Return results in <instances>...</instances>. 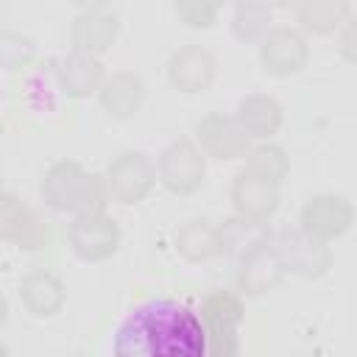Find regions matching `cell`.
Instances as JSON below:
<instances>
[{
  "mask_svg": "<svg viewBox=\"0 0 357 357\" xmlns=\"http://www.w3.org/2000/svg\"><path fill=\"white\" fill-rule=\"evenodd\" d=\"M159 181L173 195H192L206 176V153L192 139H173L156 162Z\"/></svg>",
  "mask_w": 357,
  "mask_h": 357,
  "instance_id": "7",
  "label": "cell"
},
{
  "mask_svg": "<svg viewBox=\"0 0 357 357\" xmlns=\"http://www.w3.org/2000/svg\"><path fill=\"white\" fill-rule=\"evenodd\" d=\"M340 56L349 64H357V14H351L346 20V25L340 28V39H337Z\"/></svg>",
  "mask_w": 357,
  "mask_h": 357,
  "instance_id": "26",
  "label": "cell"
},
{
  "mask_svg": "<svg viewBox=\"0 0 357 357\" xmlns=\"http://www.w3.org/2000/svg\"><path fill=\"white\" fill-rule=\"evenodd\" d=\"M273 248L284 262V271L296 279H324L332 268V248L324 240L310 237L301 229H282L273 234Z\"/></svg>",
  "mask_w": 357,
  "mask_h": 357,
  "instance_id": "6",
  "label": "cell"
},
{
  "mask_svg": "<svg viewBox=\"0 0 357 357\" xmlns=\"http://www.w3.org/2000/svg\"><path fill=\"white\" fill-rule=\"evenodd\" d=\"M351 17V0H298L296 22L307 36H332Z\"/></svg>",
  "mask_w": 357,
  "mask_h": 357,
  "instance_id": "22",
  "label": "cell"
},
{
  "mask_svg": "<svg viewBox=\"0 0 357 357\" xmlns=\"http://www.w3.org/2000/svg\"><path fill=\"white\" fill-rule=\"evenodd\" d=\"M273 28V8L265 0H231V33L234 39L251 45L262 42Z\"/></svg>",
  "mask_w": 357,
  "mask_h": 357,
  "instance_id": "23",
  "label": "cell"
},
{
  "mask_svg": "<svg viewBox=\"0 0 357 357\" xmlns=\"http://www.w3.org/2000/svg\"><path fill=\"white\" fill-rule=\"evenodd\" d=\"M167 81L181 95L206 92L218 78V59L204 45H181L167 56Z\"/></svg>",
  "mask_w": 357,
  "mask_h": 357,
  "instance_id": "11",
  "label": "cell"
},
{
  "mask_svg": "<svg viewBox=\"0 0 357 357\" xmlns=\"http://www.w3.org/2000/svg\"><path fill=\"white\" fill-rule=\"evenodd\" d=\"M173 245L187 262H209L215 257H223L220 229L206 218L184 220L173 234Z\"/></svg>",
  "mask_w": 357,
  "mask_h": 357,
  "instance_id": "21",
  "label": "cell"
},
{
  "mask_svg": "<svg viewBox=\"0 0 357 357\" xmlns=\"http://www.w3.org/2000/svg\"><path fill=\"white\" fill-rule=\"evenodd\" d=\"M106 184L114 204L134 206L151 195L159 181V170L142 151H123L106 165Z\"/></svg>",
  "mask_w": 357,
  "mask_h": 357,
  "instance_id": "5",
  "label": "cell"
},
{
  "mask_svg": "<svg viewBox=\"0 0 357 357\" xmlns=\"http://www.w3.org/2000/svg\"><path fill=\"white\" fill-rule=\"evenodd\" d=\"M98 100H100V109L112 120H128L145 103V81L131 70H117L106 75L98 92Z\"/></svg>",
  "mask_w": 357,
  "mask_h": 357,
  "instance_id": "19",
  "label": "cell"
},
{
  "mask_svg": "<svg viewBox=\"0 0 357 357\" xmlns=\"http://www.w3.org/2000/svg\"><path fill=\"white\" fill-rule=\"evenodd\" d=\"M112 349L142 357H204L209 337L198 312L170 298H153L117 326Z\"/></svg>",
  "mask_w": 357,
  "mask_h": 357,
  "instance_id": "1",
  "label": "cell"
},
{
  "mask_svg": "<svg viewBox=\"0 0 357 357\" xmlns=\"http://www.w3.org/2000/svg\"><path fill=\"white\" fill-rule=\"evenodd\" d=\"M39 198L45 201V206L61 215L98 212L106 209L112 201L106 176L86 170L75 159H59L42 173Z\"/></svg>",
  "mask_w": 357,
  "mask_h": 357,
  "instance_id": "2",
  "label": "cell"
},
{
  "mask_svg": "<svg viewBox=\"0 0 357 357\" xmlns=\"http://www.w3.org/2000/svg\"><path fill=\"white\" fill-rule=\"evenodd\" d=\"M271 8H296L298 0H265Z\"/></svg>",
  "mask_w": 357,
  "mask_h": 357,
  "instance_id": "28",
  "label": "cell"
},
{
  "mask_svg": "<svg viewBox=\"0 0 357 357\" xmlns=\"http://www.w3.org/2000/svg\"><path fill=\"white\" fill-rule=\"evenodd\" d=\"M310 61V42L301 28L273 25L259 42V64L273 78H290Z\"/></svg>",
  "mask_w": 357,
  "mask_h": 357,
  "instance_id": "9",
  "label": "cell"
},
{
  "mask_svg": "<svg viewBox=\"0 0 357 357\" xmlns=\"http://www.w3.org/2000/svg\"><path fill=\"white\" fill-rule=\"evenodd\" d=\"M226 3L229 0H176L173 8H176L178 22H184L192 31H204V28H212L218 22Z\"/></svg>",
  "mask_w": 357,
  "mask_h": 357,
  "instance_id": "25",
  "label": "cell"
},
{
  "mask_svg": "<svg viewBox=\"0 0 357 357\" xmlns=\"http://www.w3.org/2000/svg\"><path fill=\"white\" fill-rule=\"evenodd\" d=\"M220 229V243H223V257L240 262L262 248H268L273 243V231L268 226V220H251L243 215H231L223 223H218Z\"/></svg>",
  "mask_w": 357,
  "mask_h": 357,
  "instance_id": "18",
  "label": "cell"
},
{
  "mask_svg": "<svg viewBox=\"0 0 357 357\" xmlns=\"http://www.w3.org/2000/svg\"><path fill=\"white\" fill-rule=\"evenodd\" d=\"M0 237L20 251H39L47 245L50 229L33 206L6 192L0 201Z\"/></svg>",
  "mask_w": 357,
  "mask_h": 357,
  "instance_id": "12",
  "label": "cell"
},
{
  "mask_svg": "<svg viewBox=\"0 0 357 357\" xmlns=\"http://www.w3.org/2000/svg\"><path fill=\"white\" fill-rule=\"evenodd\" d=\"M234 117L240 120V126L245 128V134L251 137V142H254V139H257V142H265V139H271V137L282 128L284 109H282V103H279L273 95L251 92V95L240 98Z\"/></svg>",
  "mask_w": 357,
  "mask_h": 357,
  "instance_id": "20",
  "label": "cell"
},
{
  "mask_svg": "<svg viewBox=\"0 0 357 357\" xmlns=\"http://www.w3.org/2000/svg\"><path fill=\"white\" fill-rule=\"evenodd\" d=\"M229 198L237 215L251 220H271L279 209V184L240 170L231 181Z\"/></svg>",
  "mask_w": 357,
  "mask_h": 357,
  "instance_id": "16",
  "label": "cell"
},
{
  "mask_svg": "<svg viewBox=\"0 0 357 357\" xmlns=\"http://www.w3.org/2000/svg\"><path fill=\"white\" fill-rule=\"evenodd\" d=\"M198 315L206 326L209 354L234 357L240 351V329L245 321L243 296L237 290H212L204 296Z\"/></svg>",
  "mask_w": 357,
  "mask_h": 357,
  "instance_id": "3",
  "label": "cell"
},
{
  "mask_svg": "<svg viewBox=\"0 0 357 357\" xmlns=\"http://www.w3.org/2000/svg\"><path fill=\"white\" fill-rule=\"evenodd\" d=\"M195 142L215 162L243 159L251 148V137L245 134L240 120L223 112H209L195 123Z\"/></svg>",
  "mask_w": 357,
  "mask_h": 357,
  "instance_id": "10",
  "label": "cell"
},
{
  "mask_svg": "<svg viewBox=\"0 0 357 357\" xmlns=\"http://www.w3.org/2000/svg\"><path fill=\"white\" fill-rule=\"evenodd\" d=\"M78 8H106L112 0H73Z\"/></svg>",
  "mask_w": 357,
  "mask_h": 357,
  "instance_id": "27",
  "label": "cell"
},
{
  "mask_svg": "<svg viewBox=\"0 0 357 357\" xmlns=\"http://www.w3.org/2000/svg\"><path fill=\"white\" fill-rule=\"evenodd\" d=\"M17 296H20V304H22V310L28 315H33V318H53V315L61 312V307L67 301V287H64V282L53 271L36 268V271H28L20 279Z\"/></svg>",
  "mask_w": 357,
  "mask_h": 357,
  "instance_id": "15",
  "label": "cell"
},
{
  "mask_svg": "<svg viewBox=\"0 0 357 357\" xmlns=\"http://www.w3.org/2000/svg\"><path fill=\"white\" fill-rule=\"evenodd\" d=\"M120 36V17L106 8H81L70 22V45L73 50H84L92 56H103Z\"/></svg>",
  "mask_w": 357,
  "mask_h": 357,
  "instance_id": "14",
  "label": "cell"
},
{
  "mask_svg": "<svg viewBox=\"0 0 357 357\" xmlns=\"http://www.w3.org/2000/svg\"><path fill=\"white\" fill-rule=\"evenodd\" d=\"M120 240H123V231L106 209L73 215V220L67 223V245L84 262L112 259L120 248Z\"/></svg>",
  "mask_w": 357,
  "mask_h": 357,
  "instance_id": "4",
  "label": "cell"
},
{
  "mask_svg": "<svg viewBox=\"0 0 357 357\" xmlns=\"http://www.w3.org/2000/svg\"><path fill=\"white\" fill-rule=\"evenodd\" d=\"M53 75H56V86L61 89V95H67L73 100L98 95L106 81L100 56L84 53V50H70V53L59 56L53 64Z\"/></svg>",
  "mask_w": 357,
  "mask_h": 357,
  "instance_id": "13",
  "label": "cell"
},
{
  "mask_svg": "<svg viewBox=\"0 0 357 357\" xmlns=\"http://www.w3.org/2000/svg\"><path fill=\"white\" fill-rule=\"evenodd\" d=\"M284 276H287L284 262L279 259V254H276V248L271 243L268 248H262V251H257V254H251V257L237 262V279L234 282H237V293L240 296L257 298V296H265V293L276 290L284 282Z\"/></svg>",
  "mask_w": 357,
  "mask_h": 357,
  "instance_id": "17",
  "label": "cell"
},
{
  "mask_svg": "<svg viewBox=\"0 0 357 357\" xmlns=\"http://www.w3.org/2000/svg\"><path fill=\"white\" fill-rule=\"evenodd\" d=\"M354 206L340 192H318L304 201L298 212V229L315 240L332 243L354 226Z\"/></svg>",
  "mask_w": 357,
  "mask_h": 357,
  "instance_id": "8",
  "label": "cell"
},
{
  "mask_svg": "<svg viewBox=\"0 0 357 357\" xmlns=\"http://www.w3.org/2000/svg\"><path fill=\"white\" fill-rule=\"evenodd\" d=\"M245 173L251 176H259L265 181H273V184H282L290 173V159L284 153L282 145H273V142H259V145H251L248 153L243 156V167Z\"/></svg>",
  "mask_w": 357,
  "mask_h": 357,
  "instance_id": "24",
  "label": "cell"
}]
</instances>
